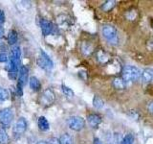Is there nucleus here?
Segmentation results:
<instances>
[{
    "instance_id": "f257e3e1",
    "label": "nucleus",
    "mask_w": 153,
    "mask_h": 144,
    "mask_svg": "<svg viewBox=\"0 0 153 144\" xmlns=\"http://www.w3.org/2000/svg\"><path fill=\"white\" fill-rule=\"evenodd\" d=\"M20 58H21V51L18 46L13 47L10 56V64L8 66L9 73H18L19 72V65H20Z\"/></svg>"
},
{
    "instance_id": "f03ea898",
    "label": "nucleus",
    "mask_w": 153,
    "mask_h": 144,
    "mask_svg": "<svg viewBox=\"0 0 153 144\" xmlns=\"http://www.w3.org/2000/svg\"><path fill=\"white\" fill-rule=\"evenodd\" d=\"M141 75V72L136 66L127 65L122 71V78L124 82H134L139 79Z\"/></svg>"
},
{
    "instance_id": "7ed1b4c3",
    "label": "nucleus",
    "mask_w": 153,
    "mask_h": 144,
    "mask_svg": "<svg viewBox=\"0 0 153 144\" xmlns=\"http://www.w3.org/2000/svg\"><path fill=\"white\" fill-rule=\"evenodd\" d=\"M102 35L106 38V40L110 43V44H118L119 38L117 35V30L116 28L112 25H104L102 28Z\"/></svg>"
},
{
    "instance_id": "20e7f679",
    "label": "nucleus",
    "mask_w": 153,
    "mask_h": 144,
    "mask_svg": "<svg viewBox=\"0 0 153 144\" xmlns=\"http://www.w3.org/2000/svg\"><path fill=\"white\" fill-rule=\"evenodd\" d=\"M67 124H68V127L71 130H73L75 132H79L85 126V120L81 116L74 115V116H71L68 118V120H67Z\"/></svg>"
},
{
    "instance_id": "39448f33",
    "label": "nucleus",
    "mask_w": 153,
    "mask_h": 144,
    "mask_svg": "<svg viewBox=\"0 0 153 144\" xmlns=\"http://www.w3.org/2000/svg\"><path fill=\"white\" fill-rule=\"evenodd\" d=\"M36 62L38 66L45 70H50L53 68V66H54V62H53V61L50 59L49 56H48L43 50H40V55L37 58Z\"/></svg>"
},
{
    "instance_id": "423d86ee",
    "label": "nucleus",
    "mask_w": 153,
    "mask_h": 144,
    "mask_svg": "<svg viewBox=\"0 0 153 144\" xmlns=\"http://www.w3.org/2000/svg\"><path fill=\"white\" fill-rule=\"evenodd\" d=\"M28 127V124L26 119L24 117H19L17 119V121L14 125V128H13V136L14 137H19L21 136L22 134L26 132Z\"/></svg>"
},
{
    "instance_id": "0eeeda50",
    "label": "nucleus",
    "mask_w": 153,
    "mask_h": 144,
    "mask_svg": "<svg viewBox=\"0 0 153 144\" xmlns=\"http://www.w3.org/2000/svg\"><path fill=\"white\" fill-rule=\"evenodd\" d=\"M13 119V112L11 108H5L0 112V124L9 126Z\"/></svg>"
},
{
    "instance_id": "6e6552de",
    "label": "nucleus",
    "mask_w": 153,
    "mask_h": 144,
    "mask_svg": "<svg viewBox=\"0 0 153 144\" xmlns=\"http://www.w3.org/2000/svg\"><path fill=\"white\" fill-rule=\"evenodd\" d=\"M28 77H29V70L26 66L22 65L18 72V83L17 84L24 86L28 81Z\"/></svg>"
},
{
    "instance_id": "1a4fd4ad",
    "label": "nucleus",
    "mask_w": 153,
    "mask_h": 144,
    "mask_svg": "<svg viewBox=\"0 0 153 144\" xmlns=\"http://www.w3.org/2000/svg\"><path fill=\"white\" fill-rule=\"evenodd\" d=\"M42 103L44 105H51L55 101V93L51 88H47L42 94Z\"/></svg>"
},
{
    "instance_id": "9d476101",
    "label": "nucleus",
    "mask_w": 153,
    "mask_h": 144,
    "mask_svg": "<svg viewBox=\"0 0 153 144\" xmlns=\"http://www.w3.org/2000/svg\"><path fill=\"white\" fill-rule=\"evenodd\" d=\"M40 27H41V31H42L43 36L50 35V34L53 32V28H54L53 27V24L45 18L40 19Z\"/></svg>"
},
{
    "instance_id": "9b49d317",
    "label": "nucleus",
    "mask_w": 153,
    "mask_h": 144,
    "mask_svg": "<svg viewBox=\"0 0 153 144\" xmlns=\"http://www.w3.org/2000/svg\"><path fill=\"white\" fill-rule=\"evenodd\" d=\"M87 122L92 128H97L99 125L102 123V117L99 114L91 113L87 116Z\"/></svg>"
},
{
    "instance_id": "f8f14e48",
    "label": "nucleus",
    "mask_w": 153,
    "mask_h": 144,
    "mask_svg": "<svg viewBox=\"0 0 153 144\" xmlns=\"http://www.w3.org/2000/svg\"><path fill=\"white\" fill-rule=\"evenodd\" d=\"M96 56H97V59H98L99 62H100V64H107V62H109V60H110V56L107 54L106 52H104L102 49L98 50L97 53H96Z\"/></svg>"
},
{
    "instance_id": "ddd939ff",
    "label": "nucleus",
    "mask_w": 153,
    "mask_h": 144,
    "mask_svg": "<svg viewBox=\"0 0 153 144\" xmlns=\"http://www.w3.org/2000/svg\"><path fill=\"white\" fill-rule=\"evenodd\" d=\"M37 126H38V128H39L40 131H42V132H47V131H49V129H50V124L44 116L38 117Z\"/></svg>"
},
{
    "instance_id": "4468645a",
    "label": "nucleus",
    "mask_w": 153,
    "mask_h": 144,
    "mask_svg": "<svg viewBox=\"0 0 153 144\" xmlns=\"http://www.w3.org/2000/svg\"><path fill=\"white\" fill-rule=\"evenodd\" d=\"M93 51H94L93 45L90 42L88 41L82 42V44H81V52H82V54L84 56H90L93 53Z\"/></svg>"
},
{
    "instance_id": "2eb2a0df",
    "label": "nucleus",
    "mask_w": 153,
    "mask_h": 144,
    "mask_svg": "<svg viewBox=\"0 0 153 144\" xmlns=\"http://www.w3.org/2000/svg\"><path fill=\"white\" fill-rule=\"evenodd\" d=\"M142 80L145 82V83H149L153 80V69L151 68H146L142 72Z\"/></svg>"
},
{
    "instance_id": "dca6fc26",
    "label": "nucleus",
    "mask_w": 153,
    "mask_h": 144,
    "mask_svg": "<svg viewBox=\"0 0 153 144\" xmlns=\"http://www.w3.org/2000/svg\"><path fill=\"white\" fill-rule=\"evenodd\" d=\"M113 86L115 89L117 90H123L126 88V82L122 78V77H117L113 80Z\"/></svg>"
},
{
    "instance_id": "f3484780",
    "label": "nucleus",
    "mask_w": 153,
    "mask_h": 144,
    "mask_svg": "<svg viewBox=\"0 0 153 144\" xmlns=\"http://www.w3.org/2000/svg\"><path fill=\"white\" fill-rule=\"evenodd\" d=\"M115 5H116V2H115L114 0H107V1L102 3V5L100 6V9H102L103 12L108 13L115 7Z\"/></svg>"
},
{
    "instance_id": "a211bd4d",
    "label": "nucleus",
    "mask_w": 153,
    "mask_h": 144,
    "mask_svg": "<svg viewBox=\"0 0 153 144\" xmlns=\"http://www.w3.org/2000/svg\"><path fill=\"white\" fill-rule=\"evenodd\" d=\"M30 88L33 91H38V90L40 89L41 84H40L39 80H38L36 77H35V76L31 77V79H30Z\"/></svg>"
},
{
    "instance_id": "6ab92c4d",
    "label": "nucleus",
    "mask_w": 153,
    "mask_h": 144,
    "mask_svg": "<svg viewBox=\"0 0 153 144\" xmlns=\"http://www.w3.org/2000/svg\"><path fill=\"white\" fill-rule=\"evenodd\" d=\"M93 106L98 110H100L104 107V101L100 97V96L96 95L93 98Z\"/></svg>"
},
{
    "instance_id": "aec40b11",
    "label": "nucleus",
    "mask_w": 153,
    "mask_h": 144,
    "mask_svg": "<svg viewBox=\"0 0 153 144\" xmlns=\"http://www.w3.org/2000/svg\"><path fill=\"white\" fill-rule=\"evenodd\" d=\"M16 41H17V33L14 30H11L8 34V43L10 45H13Z\"/></svg>"
},
{
    "instance_id": "412c9836",
    "label": "nucleus",
    "mask_w": 153,
    "mask_h": 144,
    "mask_svg": "<svg viewBox=\"0 0 153 144\" xmlns=\"http://www.w3.org/2000/svg\"><path fill=\"white\" fill-rule=\"evenodd\" d=\"M9 143V136L7 132L4 128L0 129V144H8Z\"/></svg>"
},
{
    "instance_id": "4be33fe9",
    "label": "nucleus",
    "mask_w": 153,
    "mask_h": 144,
    "mask_svg": "<svg viewBox=\"0 0 153 144\" xmlns=\"http://www.w3.org/2000/svg\"><path fill=\"white\" fill-rule=\"evenodd\" d=\"M61 144H73V137L69 134H63L59 138Z\"/></svg>"
},
{
    "instance_id": "5701e85b",
    "label": "nucleus",
    "mask_w": 153,
    "mask_h": 144,
    "mask_svg": "<svg viewBox=\"0 0 153 144\" xmlns=\"http://www.w3.org/2000/svg\"><path fill=\"white\" fill-rule=\"evenodd\" d=\"M61 90H62V92H63V94L65 96H67L68 98H72V97H74V91L72 90L70 88H68V86H66L65 85H62L61 86Z\"/></svg>"
},
{
    "instance_id": "b1692460",
    "label": "nucleus",
    "mask_w": 153,
    "mask_h": 144,
    "mask_svg": "<svg viewBox=\"0 0 153 144\" xmlns=\"http://www.w3.org/2000/svg\"><path fill=\"white\" fill-rule=\"evenodd\" d=\"M9 99V92L7 89H5L0 86V103L5 102Z\"/></svg>"
},
{
    "instance_id": "393cba45",
    "label": "nucleus",
    "mask_w": 153,
    "mask_h": 144,
    "mask_svg": "<svg viewBox=\"0 0 153 144\" xmlns=\"http://www.w3.org/2000/svg\"><path fill=\"white\" fill-rule=\"evenodd\" d=\"M134 142V136L131 134H127L126 136H124V137L122 140V144H133Z\"/></svg>"
},
{
    "instance_id": "a878e982",
    "label": "nucleus",
    "mask_w": 153,
    "mask_h": 144,
    "mask_svg": "<svg viewBox=\"0 0 153 144\" xmlns=\"http://www.w3.org/2000/svg\"><path fill=\"white\" fill-rule=\"evenodd\" d=\"M128 115H129V117L134 120H139V118H140V114H139V112H136V110H129Z\"/></svg>"
},
{
    "instance_id": "bb28decb",
    "label": "nucleus",
    "mask_w": 153,
    "mask_h": 144,
    "mask_svg": "<svg viewBox=\"0 0 153 144\" xmlns=\"http://www.w3.org/2000/svg\"><path fill=\"white\" fill-rule=\"evenodd\" d=\"M16 94L20 97V96H22L23 95V86H20L19 84H17V86H16Z\"/></svg>"
},
{
    "instance_id": "cd10ccee",
    "label": "nucleus",
    "mask_w": 153,
    "mask_h": 144,
    "mask_svg": "<svg viewBox=\"0 0 153 144\" xmlns=\"http://www.w3.org/2000/svg\"><path fill=\"white\" fill-rule=\"evenodd\" d=\"M8 59L9 58L6 53H0V62H6Z\"/></svg>"
},
{
    "instance_id": "c85d7f7f",
    "label": "nucleus",
    "mask_w": 153,
    "mask_h": 144,
    "mask_svg": "<svg viewBox=\"0 0 153 144\" xmlns=\"http://www.w3.org/2000/svg\"><path fill=\"white\" fill-rule=\"evenodd\" d=\"M48 144H61L60 143V140L59 138L56 137H52L49 139V141H48Z\"/></svg>"
},
{
    "instance_id": "c756f323",
    "label": "nucleus",
    "mask_w": 153,
    "mask_h": 144,
    "mask_svg": "<svg viewBox=\"0 0 153 144\" xmlns=\"http://www.w3.org/2000/svg\"><path fill=\"white\" fill-rule=\"evenodd\" d=\"M5 21V14L3 12V10H0V26L2 25Z\"/></svg>"
},
{
    "instance_id": "7c9ffc66",
    "label": "nucleus",
    "mask_w": 153,
    "mask_h": 144,
    "mask_svg": "<svg viewBox=\"0 0 153 144\" xmlns=\"http://www.w3.org/2000/svg\"><path fill=\"white\" fill-rule=\"evenodd\" d=\"M147 48L150 51H153V40H150L149 41L147 42Z\"/></svg>"
},
{
    "instance_id": "2f4dec72",
    "label": "nucleus",
    "mask_w": 153,
    "mask_h": 144,
    "mask_svg": "<svg viewBox=\"0 0 153 144\" xmlns=\"http://www.w3.org/2000/svg\"><path fill=\"white\" fill-rule=\"evenodd\" d=\"M148 110H149L151 113H153V101L150 102L149 105H148Z\"/></svg>"
},
{
    "instance_id": "473e14b6",
    "label": "nucleus",
    "mask_w": 153,
    "mask_h": 144,
    "mask_svg": "<svg viewBox=\"0 0 153 144\" xmlns=\"http://www.w3.org/2000/svg\"><path fill=\"white\" fill-rule=\"evenodd\" d=\"M4 36V28L2 26H0V38Z\"/></svg>"
},
{
    "instance_id": "72a5a7b5",
    "label": "nucleus",
    "mask_w": 153,
    "mask_h": 144,
    "mask_svg": "<svg viewBox=\"0 0 153 144\" xmlns=\"http://www.w3.org/2000/svg\"><path fill=\"white\" fill-rule=\"evenodd\" d=\"M94 144H102V143L100 142V140L99 138H95L94 139Z\"/></svg>"
},
{
    "instance_id": "f704fd0d",
    "label": "nucleus",
    "mask_w": 153,
    "mask_h": 144,
    "mask_svg": "<svg viewBox=\"0 0 153 144\" xmlns=\"http://www.w3.org/2000/svg\"><path fill=\"white\" fill-rule=\"evenodd\" d=\"M36 144H48V141H45V140H39L37 141Z\"/></svg>"
}]
</instances>
